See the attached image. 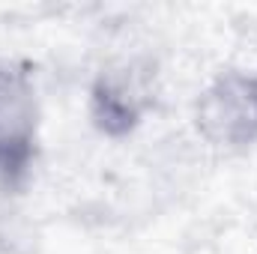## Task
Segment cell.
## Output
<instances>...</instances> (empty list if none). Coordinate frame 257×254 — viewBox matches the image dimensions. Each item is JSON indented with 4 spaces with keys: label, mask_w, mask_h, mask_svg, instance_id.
I'll list each match as a JSON object with an SVG mask.
<instances>
[{
    "label": "cell",
    "mask_w": 257,
    "mask_h": 254,
    "mask_svg": "<svg viewBox=\"0 0 257 254\" xmlns=\"http://www.w3.org/2000/svg\"><path fill=\"white\" fill-rule=\"evenodd\" d=\"M197 126L206 141L245 147L257 141V75L224 72L197 102Z\"/></svg>",
    "instance_id": "obj_2"
},
{
    "label": "cell",
    "mask_w": 257,
    "mask_h": 254,
    "mask_svg": "<svg viewBox=\"0 0 257 254\" xmlns=\"http://www.w3.org/2000/svg\"><path fill=\"white\" fill-rule=\"evenodd\" d=\"M138 117H141V108L132 96H126L123 87H117L105 78L96 84V90H93V120L105 135H114V138L126 135L128 129L138 123Z\"/></svg>",
    "instance_id": "obj_3"
},
{
    "label": "cell",
    "mask_w": 257,
    "mask_h": 254,
    "mask_svg": "<svg viewBox=\"0 0 257 254\" xmlns=\"http://www.w3.org/2000/svg\"><path fill=\"white\" fill-rule=\"evenodd\" d=\"M39 99L24 63L0 60V177L21 183L36 156Z\"/></svg>",
    "instance_id": "obj_1"
}]
</instances>
